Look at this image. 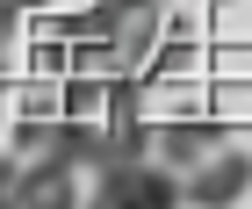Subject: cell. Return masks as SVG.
Instances as JSON below:
<instances>
[{"mask_svg":"<svg viewBox=\"0 0 252 209\" xmlns=\"http://www.w3.org/2000/svg\"><path fill=\"white\" fill-rule=\"evenodd\" d=\"M94 202H116V209H158V202H180V173L166 159L137 152V159H108L94 173Z\"/></svg>","mask_w":252,"mask_h":209,"instance_id":"obj_1","label":"cell"},{"mask_svg":"<svg viewBox=\"0 0 252 209\" xmlns=\"http://www.w3.org/2000/svg\"><path fill=\"white\" fill-rule=\"evenodd\" d=\"M252 195V152H238V144H216V152H202L188 173H180V202H245Z\"/></svg>","mask_w":252,"mask_h":209,"instance_id":"obj_2","label":"cell"},{"mask_svg":"<svg viewBox=\"0 0 252 209\" xmlns=\"http://www.w3.org/2000/svg\"><path fill=\"white\" fill-rule=\"evenodd\" d=\"M15 202L22 209H65V202H79V166L58 159V152H29L15 166Z\"/></svg>","mask_w":252,"mask_h":209,"instance_id":"obj_3","label":"cell"},{"mask_svg":"<svg viewBox=\"0 0 252 209\" xmlns=\"http://www.w3.org/2000/svg\"><path fill=\"white\" fill-rule=\"evenodd\" d=\"M216 144H223V137H216V123H166V130H152V159H166V166L173 173H188L194 159L202 152H216Z\"/></svg>","mask_w":252,"mask_h":209,"instance_id":"obj_4","label":"cell"},{"mask_svg":"<svg viewBox=\"0 0 252 209\" xmlns=\"http://www.w3.org/2000/svg\"><path fill=\"white\" fill-rule=\"evenodd\" d=\"M36 7H51V0H0V22H22V15H36Z\"/></svg>","mask_w":252,"mask_h":209,"instance_id":"obj_5","label":"cell"},{"mask_svg":"<svg viewBox=\"0 0 252 209\" xmlns=\"http://www.w3.org/2000/svg\"><path fill=\"white\" fill-rule=\"evenodd\" d=\"M94 7H108V15H144V7H158V0H94Z\"/></svg>","mask_w":252,"mask_h":209,"instance_id":"obj_6","label":"cell"},{"mask_svg":"<svg viewBox=\"0 0 252 209\" xmlns=\"http://www.w3.org/2000/svg\"><path fill=\"white\" fill-rule=\"evenodd\" d=\"M15 166L22 159H0V202H15Z\"/></svg>","mask_w":252,"mask_h":209,"instance_id":"obj_7","label":"cell"},{"mask_svg":"<svg viewBox=\"0 0 252 209\" xmlns=\"http://www.w3.org/2000/svg\"><path fill=\"white\" fill-rule=\"evenodd\" d=\"M7 58H15V22H0V72H7Z\"/></svg>","mask_w":252,"mask_h":209,"instance_id":"obj_8","label":"cell"},{"mask_svg":"<svg viewBox=\"0 0 252 209\" xmlns=\"http://www.w3.org/2000/svg\"><path fill=\"white\" fill-rule=\"evenodd\" d=\"M216 7H223V0H216Z\"/></svg>","mask_w":252,"mask_h":209,"instance_id":"obj_9","label":"cell"}]
</instances>
